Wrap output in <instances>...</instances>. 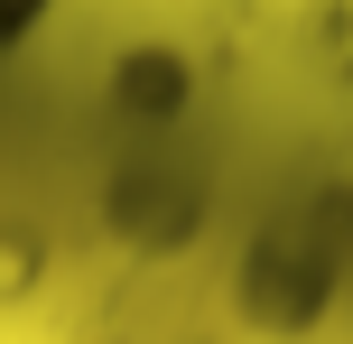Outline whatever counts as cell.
Segmentation results:
<instances>
[{
	"mask_svg": "<svg viewBox=\"0 0 353 344\" xmlns=\"http://www.w3.org/2000/svg\"><path fill=\"white\" fill-rule=\"evenodd\" d=\"M19 10H28V0H0V19H19Z\"/></svg>",
	"mask_w": 353,
	"mask_h": 344,
	"instance_id": "1",
	"label": "cell"
}]
</instances>
